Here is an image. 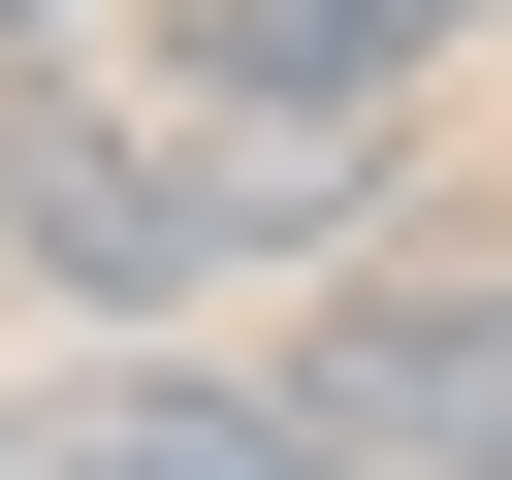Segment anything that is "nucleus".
Returning a JSON list of instances; mask_svg holds the SVG:
<instances>
[{
  "instance_id": "obj_1",
  "label": "nucleus",
  "mask_w": 512,
  "mask_h": 480,
  "mask_svg": "<svg viewBox=\"0 0 512 480\" xmlns=\"http://www.w3.org/2000/svg\"><path fill=\"white\" fill-rule=\"evenodd\" d=\"M384 224V160L352 128H288V96H96V64H32L0 96V256L32 288H96V320H224V288H288V256H352Z\"/></svg>"
},
{
  "instance_id": "obj_2",
  "label": "nucleus",
  "mask_w": 512,
  "mask_h": 480,
  "mask_svg": "<svg viewBox=\"0 0 512 480\" xmlns=\"http://www.w3.org/2000/svg\"><path fill=\"white\" fill-rule=\"evenodd\" d=\"M288 416H320L352 480H512V288H480V256H448V288H320Z\"/></svg>"
},
{
  "instance_id": "obj_3",
  "label": "nucleus",
  "mask_w": 512,
  "mask_h": 480,
  "mask_svg": "<svg viewBox=\"0 0 512 480\" xmlns=\"http://www.w3.org/2000/svg\"><path fill=\"white\" fill-rule=\"evenodd\" d=\"M480 0H192V96H288V128H384Z\"/></svg>"
},
{
  "instance_id": "obj_4",
  "label": "nucleus",
  "mask_w": 512,
  "mask_h": 480,
  "mask_svg": "<svg viewBox=\"0 0 512 480\" xmlns=\"http://www.w3.org/2000/svg\"><path fill=\"white\" fill-rule=\"evenodd\" d=\"M32 480H352L288 384H96V416H32Z\"/></svg>"
},
{
  "instance_id": "obj_5",
  "label": "nucleus",
  "mask_w": 512,
  "mask_h": 480,
  "mask_svg": "<svg viewBox=\"0 0 512 480\" xmlns=\"http://www.w3.org/2000/svg\"><path fill=\"white\" fill-rule=\"evenodd\" d=\"M0 32H64V0H0Z\"/></svg>"
}]
</instances>
